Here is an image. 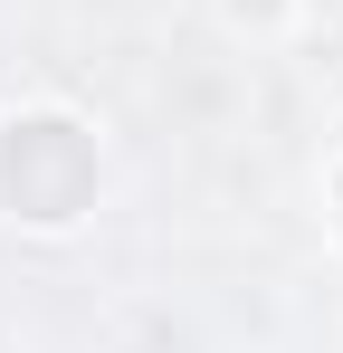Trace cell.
I'll return each instance as SVG.
<instances>
[{
    "label": "cell",
    "mask_w": 343,
    "mask_h": 353,
    "mask_svg": "<svg viewBox=\"0 0 343 353\" xmlns=\"http://www.w3.org/2000/svg\"><path fill=\"white\" fill-rule=\"evenodd\" d=\"M96 191H105V153L76 115L29 105L0 124V220L10 230H76Z\"/></svg>",
    "instance_id": "6da1fadb"
},
{
    "label": "cell",
    "mask_w": 343,
    "mask_h": 353,
    "mask_svg": "<svg viewBox=\"0 0 343 353\" xmlns=\"http://www.w3.org/2000/svg\"><path fill=\"white\" fill-rule=\"evenodd\" d=\"M229 29H248V39H277L286 19H295V0H220Z\"/></svg>",
    "instance_id": "7a4b0ae2"
},
{
    "label": "cell",
    "mask_w": 343,
    "mask_h": 353,
    "mask_svg": "<svg viewBox=\"0 0 343 353\" xmlns=\"http://www.w3.org/2000/svg\"><path fill=\"white\" fill-rule=\"evenodd\" d=\"M334 230H343V172H334Z\"/></svg>",
    "instance_id": "3957f363"
}]
</instances>
